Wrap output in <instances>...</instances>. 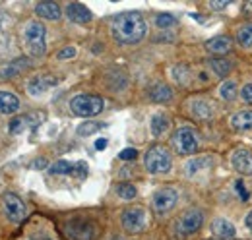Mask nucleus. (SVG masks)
<instances>
[{
    "mask_svg": "<svg viewBox=\"0 0 252 240\" xmlns=\"http://www.w3.org/2000/svg\"><path fill=\"white\" fill-rule=\"evenodd\" d=\"M111 33L119 43L132 45L144 39V35L148 33L146 20L142 18V14L138 12H125L113 18L111 22Z\"/></svg>",
    "mask_w": 252,
    "mask_h": 240,
    "instance_id": "obj_1",
    "label": "nucleus"
},
{
    "mask_svg": "<svg viewBox=\"0 0 252 240\" xmlns=\"http://www.w3.org/2000/svg\"><path fill=\"white\" fill-rule=\"evenodd\" d=\"M24 43L32 57H43L47 51V30L41 22H30L24 28Z\"/></svg>",
    "mask_w": 252,
    "mask_h": 240,
    "instance_id": "obj_2",
    "label": "nucleus"
},
{
    "mask_svg": "<svg viewBox=\"0 0 252 240\" xmlns=\"http://www.w3.org/2000/svg\"><path fill=\"white\" fill-rule=\"evenodd\" d=\"M105 103L101 97L97 95H88V93H82V95H76L72 101H70V111L78 117H95L103 111Z\"/></svg>",
    "mask_w": 252,
    "mask_h": 240,
    "instance_id": "obj_3",
    "label": "nucleus"
},
{
    "mask_svg": "<svg viewBox=\"0 0 252 240\" xmlns=\"http://www.w3.org/2000/svg\"><path fill=\"white\" fill-rule=\"evenodd\" d=\"M171 153L165 150L163 146H154L152 150H148L144 157V165L148 169V173L152 175H163L171 171Z\"/></svg>",
    "mask_w": 252,
    "mask_h": 240,
    "instance_id": "obj_4",
    "label": "nucleus"
},
{
    "mask_svg": "<svg viewBox=\"0 0 252 240\" xmlns=\"http://www.w3.org/2000/svg\"><path fill=\"white\" fill-rule=\"evenodd\" d=\"M171 142H173V148L177 150V153H181V155H190L198 150V136L190 128H179L173 134Z\"/></svg>",
    "mask_w": 252,
    "mask_h": 240,
    "instance_id": "obj_5",
    "label": "nucleus"
},
{
    "mask_svg": "<svg viewBox=\"0 0 252 240\" xmlns=\"http://www.w3.org/2000/svg\"><path fill=\"white\" fill-rule=\"evenodd\" d=\"M202 225H204V213L200 210H189L181 215L177 223V231L179 235L189 237V235H194L196 231H200Z\"/></svg>",
    "mask_w": 252,
    "mask_h": 240,
    "instance_id": "obj_6",
    "label": "nucleus"
},
{
    "mask_svg": "<svg viewBox=\"0 0 252 240\" xmlns=\"http://www.w3.org/2000/svg\"><path fill=\"white\" fill-rule=\"evenodd\" d=\"M177 202H179V192L175 188H161V190H158L154 194V200H152L154 210L158 211V213L171 211L177 206Z\"/></svg>",
    "mask_w": 252,
    "mask_h": 240,
    "instance_id": "obj_7",
    "label": "nucleus"
},
{
    "mask_svg": "<svg viewBox=\"0 0 252 240\" xmlns=\"http://www.w3.org/2000/svg\"><path fill=\"white\" fill-rule=\"evenodd\" d=\"M2 208H4L10 221H14V223L24 221V217H26V204L16 194H4L2 196Z\"/></svg>",
    "mask_w": 252,
    "mask_h": 240,
    "instance_id": "obj_8",
    "label": "nucleus"
},
{
    "mask_svg": "<svg viewBox=\"0 0 252 240\" xmlns=\"http://www.w3.org/2000/svg\"><path fill=\"white\" fill-rule=\"evenodd\" d=\"M123 227L128 233H140L146 227V211L142 208H130L123 213Z\"/></svg>",
    "mask_w": 252,
    "mask_h": 240,
    "instance_id": "obj_9",
    "label": "nucleus"
},
{
    "mask_svg": "<svg viewBox=\"0 0 252 240\" xmlns=\"http://www.w3.org/2000/svg\"><path fill=\"white\" fill-rule=\"evenodd\" d=\"M66 233L76 240H92L95 237V225L84 219H74L66 225Z\"/></svg>",
    "mask_w": 252,
    "mask_h": 240,
    "instance_id": "obj_10",
    "label": "nucleus"
},
{
    "mask_svg": "<svg viewBox=\"0 0 252 240\" xmlns=\"http://www.w3.org/2000/svg\"><path fill=\"white\" fill-rule=\"evenodd\" d=\"M231 163L237 173L252 177V153L249 150H237L231 157Z\"/></svg>",
    "mask_w": 252,
    "mask_h": 240,
    "instance_id": "obj_11",
    "label": "nucleus"
},
{
    "mask_svg": "<svg viewBox=\"0 0 252 240\" xmlns=\"http://www.w3.org/2000/svg\"><path fill=\"white\" fill-rule=\"evenodd\" d=\"M190 113L196 117V119H212L216 115V103L214 101H208V99H194L190 103Z\"/></svg>",
    "mask_w": 252,
    "mask_h": 240,
    "instance_id": "obj_12",
    "label": "nucleus"
},
{
    "mask_svg": "<svg viewBox=\"0 0 252 240\" xmlns=\"http://www.w3.org/2000/svg\"><path fill=\"white\" fill-rule=\"evenodd\" d=\"M66 16L74 24H88V22H92V12L84 4H80V2L68 4L66 6Z\"/></svg>",
    "mask_w": 252,
    "mask_h": 240,
    "instance_id": "obj_13",
    "label": "nucleus"
},
{
    "mask_svg": "<svg viewBox=\"0 0 252 240\" xmlns=\"http://www.w3.org/2000/svg\"><path fill=\"white\" fill-rule=\"evenodd\" d=\"M231 47H233V41H231V37H227V35L212 37V39L206 43V49H208L210 53H214V55H227V53L231 51Z\"/></svg>",
    "mask_w": 252,
    "mask_h": 240,
    "instance_id": "obj_14",
    "label": "nucleus"
},
{
    "mask_svg": "<svg viewBox=\"0 0 252 240\" xmlns=\"http://www.w3.org/2000/svg\"><path fill=\"white\" fill-rule=\"evenodd\" d=\"M20 109V99L10 91H0V115H12Z\"/></svg>",
    "mask_w": 252,
    "mask_h": 240,
    "instance_id": "obj_15",
    "label": "nucleus"
},
{
    "mask_svg": "<svg viewBox=\"0 0 252 240\" xmlns=\"http://www.w3.org/2000/svg\"><path fill=\"white\" fill-rule=\"evenodd\" d=\"M35 12L45 20H61V6L57 2H41L35 6Z\"/></svg>",
    "mask_w": 252,
    "mask_h": 240,
    "instance_id": "obj_16",
    "label": "nucleus"
},
{
    "mask_svg": "<svg viewBox=\"0 0 252 240\" xmlns=\"http://www.w3.org/2000/svg\"><path fill=\"white\" fill-rule=\"evenodd\" d=\"M212 231H214V235L216 237H220V239H235V227H233V223L231 221H227V219H216L214 221V225H212Z\"/></svg>",
    "mask_w": 252,
    "mask_h": 240,
    "instance_id": "obj_17",
    "label": "nucleus"
},
{
    "mask_svg": "<svg viewBox=\"0 0 252 240\" xmlns=\"http://www.w3.org/2000/svg\"><path fill=\"white\" fill-rule=\"evenodd\" d=\"M53 86H57L55 78H33L32 82L28 84V90H30L33 97H37V95H43L45 91L49 90V88H53Z\"/></svg>",
    "mask_w": 252,
    "mask_h": 240,
    "instance_id": "obj_18",
    "label": "nucleus"
},
{
    "mask_svg": "<svg viewBox=\"0 0 252 240\" xmlns=\"http://www.w3.org/2000/svg\"><path fill=\"white\" fill-rule=\"evenodd\" d=\"M212 165H214V161H212L210 157H196V159H192V161L187 163L185 171H187L189 177H192V175H198V173L206 171V169L212 167Z\"/></svg>",
    "mask_w": 252,
    "mask_h": 240,
    "instance_id": "obj_19",
    "label": "nucleus"
},
{
    "mask_svg": "<svg viewBox=\"0 0 252 240\" xmlns=\"http://www.w3.org/2000/svg\"><path fill=\"white\" fill-rule=\"evenodd\" d=\"M231 126H233L235 130H249V128H252V109L239 111L237 115H233Z\"/></svg>",
    "mask_w": 252,
    "mask_h": 240,
    "instance_id": "obj_20",
    "label": "nucleus"
},
{
    "mask_svg": "<svg viewBox=\"0 0 252 240\" xmlns=\"http://www.w3.org/2000/svg\"><path fill=\"white\" fill-rule=\"evenodd\" d=\"M150 97H152V101H156V103H167V101L173 99V90H171L167 84H158L156 88H152Z\"/></svg>",
    "mask_w": 252,
    "mask_h": 240,
    "instance_id": "obj_21",
    "label": "nucleus"
},
{
    "mask_svg": "<svg viewBox=\"0 0 252 240\" xmlns=\"http://www.w3.org/2000/svg\"><path fill=\"white\" fill-rule=\"evenodd\" d=\"M237 43L243 47V49H251L252 47V24H243L239 30H237Z\"/></svg>",
    "mask_w": 252,
    "mask_h": 240,
    "instance_id": "obj_22",
    "label": "nucleus"
},
{
    "mask_svg": "<svg viewBox=\"0 0 252 240\" xmlns=\"http://www.w3.org/2000/svg\"><path fill=\"white\" fill-rule=\"evenodd\" d=\"M208 64H210V68H212L220 78H225V76L233 70V62H231V60H225V59H212Z\"/></svg>",
    "mask_w": 252,
    "mask_h": 240,
    "instance_id": "obj_23",
    "label": "nucleus"
},
{
    "mask_svg": "<svg viewBox=\"0 0 252 240\" xmlns=\"http://www.w3.org/2000/svg\"><path fill=\"white\" fill-rule=\"evenodd\" d=\"M169 119L165 117V115H156L154 119H152V132H154V136H161L167 128H169Z\"/></svg>",
    "mask_w": 252,
    "mask_h": 240,
    "instance_id": "obj_24",
    "label": "nucleus"
},
{
    "mask_svg": "<svg viewBox=\"0 0 252 240\" xmlns=\"http://www.w3.org/2000/svg\"><path fill=\"white\" fill-rule=\"evenodd\" d=\"M74 169H76V165H72V163H68V161H57V163L51 165L49 171H51L53 175H72Z\"/></svg>",
    "mask_w": 252,
    "mask_h": 240,
    "instance_id": "obj_25",
    "label": "nucleus"
},
{
    "mask_svg": "<svg viewBox=\"0 0 252 240\" xmlns=\"http://www.w3.org/2000/svg\"><path fill=\"white\" fill-rule=\"evenodd\" d=\"M220 95L221 99H225V101H233L235 97H237V86H235V82H223L220 88Z\"/></svg>",
    "mask_w": 252,
    "mask_h": 240,
    "instance_id": "obj_26",
    "label": "nucleus"
},
{
    "mask_svg": "<svg viewBox=\"0 0 252 240\" xmlns=\"http://www.w3.org/2000/svg\"><path fill=\"white\" fill-rule=\"evenodd\" d=\"M173 76H175V80H177L179 84L187 86L190 80V68L189 66H185V64H179V66L173 68Z\"/></svg>",
    "mask_w": 252,
    "mask_h": 240,
    "instance_id": "obj_27",
    "label": "nucleus"
},
{
    "mask_svg": "<svg viewBox=\"0 0 252 240\" xmlns=\"http://www.w3.org/2000/svg\"><path fill=\"white\" fill-rule=\"evenodd\" d=\"M117 194H119L123 200H134L136 194H138V190H136L134 184H119V186H117Z\"/></svg>",
    "mask_w": 252,
    "mask_h": 240,
    "instance_id": "obj_28",
    "label": "nucleus"
},
{
    "mask_svg": "<svg viewBox=\"0 0 252 240\" xmlns=\"http://www.w3.org/2000/svg\"><path fill=\"white\" fill-rule=\"evenodd\" d=\"M24 68H28V60L26 59L12 62V64H10L6 70H2L0 74H2V76H12V74H18V72H20V70H24Z\"/></svg>",
    "mask_w": 252,
    "mask_h": 240,
    "instance_id": "obj_29",
    "label": "nucleus"
},
{
    "mask_svg": "<svg viewBox=\"0 0 252 240\" xmlns=\"http://www.w3.org/2000/svg\"><path fill=\"white\" fill-rule=\"evenodd\" d=\"M101 126L103 124H99V122H84L82 126H78V136H92Z\"/></svg>",
    "mask_w": 252,
    "mask_h": 240,
    "instance_id": "obj_30",
    "label": "nucleus"
},
{
    "mask_svg": "<svg viewBox=\"0 0 252 240\" xmlns=\"http://www.w3.org/2000/svg\"><path fill=\"white\" fill-rule=\"evenodd\" d=\"M175 24H177V18L173 14H158V18H156V26L158 28H171Z\"/></svg>",
    "mask_w": 252,
    "mask_h": 240,
    "instance_id": "obj_31",
    "label": "nucleus"
},
{
    "mask_svg": "<svg viewBox=\"0 0 252 240\" xmlns=\"http://www.w3.org/2000/svg\"><path fill=\"white\" fill-rule=\"evenodd\" d=\"M24 124H26V119H20V117H18V119L10 120L8 126H10V132H12V134H20V132L24 130Z\"/></svg>",
    "mask_w": 252,
    "mask_h": 240,
    "instance_id": "obj_32",
    "label": "nucleus"
},
{
    "mask_svg": "<svg viewBox=\"0 0 252 240\" xmlns=\"http://www.w3.org/2000/svg\"><path fill=\"white\" fill-rule=\"evenodd\" d=\"M119 157H121L123 161H134V159L138 157V151L134 150V148H126V150H123L119 153Z\"/></svg>",
    "mask_w": 252,
    "mask_h": 240,
    "instance_id": "obj_33",
    "label": "nucleus"
},
{
    "mask_svg": "<svg viewBox=\"0 0 252 240\" xmlns=\"http://www.w3.org/2000/svg\"><path fill=\"white\" fill-rule=\"evenodd\" d=\"M76 57V49L74 47H64L63 51L59 53V59L64 60V59H74Z\"/></svg>",
    "mask_w": 252,
    "mask_h": 240,
    "instance_id": "obj_34",
    "label": "nucleus"
},
{
    "mask_svg": "<svg viewBox=\"0 0 252 240\" xmlns=\"http://www.w3.org/2000/svg\"><path fill=\"white\" fill-rule=\"evenodd\" d=\"M241 97H243V101H247V103H251L252 105V84H247V86L243 88Z\"/></svg>",
    "mask_w": 252,
    "mask_h": 240,
    "instance_id": "obj_35",
    "label": "nucleus"
},
{
    "mask_svg": "<svg viewBox=\"0 0 252 240\" xmlns=\"http://www.w3.org/2000/svg\"><path fill=\"white\" fill-rule=\"evenodd\" d=\"M235 188H237V194L243 198V200H249V192H247V188H245V184H243V180H237V184H235Z\"/></svg>",
    "mask_w": 252,
    "mask_h": 240,
    "instance_id": "obj_36",
    "label": "nucleus"
},
{
    "mask_svg": "<svg viewBox=\"0 0 252 240\" xmlns=\"http://www.w3.org/2000/svg\"><path fill=\"white\" fill-rule=\"evenodd\" d=\"M229 6V0H212L210 2V8L212 10H223V8H227Z\"/></svg>",
    "mask_w": 252,
    "mask_h": 240,
    "instance_id": "obj_37",
    "label": "nucleus"
},
{
    "mask_svg": "<svg viewBox=\"0 0 252 240\" xmlns=\"http://www.w3.org/2000/svg\"><path fill=\"white\" fill-rule=\"evenodd\" d=\"M74 171H78V173H76V175H78V177H80V179H84V177H86V173H88V167H86V163H78V165H76V169H74Z\"/></svg>",
    "mask_w": 252,
    "mask_h": 240,
    "instance_id": "obj_38",
    "label": "nucleus"
},
{
    "mask_svg": "<svg viewBox=\"0 0 252 240\" xmlns=\"http://www.w3.org/2000/svg\"><path fill=\"white\" fill-rule=\"evenodd\" d=\"M105 148H107V140H105V138H99V140L95 142V150H97V151H103Z\"/></svg>",
    "mask_w": 252,
    "mask_h": 240,
    "instance_id": "obj_39",
    "label": "nucleus"
},
{
    "mask_svg": "<svg viewBox=\"0 0 252 240\" xmlns=\"http://www.w3.org/2000/svg\"><path fill=\"white\" fill-rule=\"evenodd\" d=\"M43 167H47V161H45V159L35 161V169H43Z\"/></svg>",
    "mask_w": 252,
    "mask_h": 240,
    "instance_id": "obj_40",
    "label": "nucleus"
},
{
    "mask_svg": "<svg viewBox=\"0 0 252 240\" xmlns=\"http://www.w3.org/2000/svg\"><path fill=\"white\" fill-rule=\"evenodd\" d=\"M247 227H249V229L252 231V211L249 213V215H247Z\"/></svg>",
    "mask_w": 252,
    "mask_h": 240,
    "instance_id": "obj_41",
    "label": "nucleus"
},
{
    "mask_svg": "<svg viewBox=\"0 0 252 240\" xmlns=\"http://www.w3.org/2000/svg\"><path fill=\"white\" fill-rule=\"evenodd\" d=\"M32 240H51V239H47V237H37V239H32Z\"/></svg>",
    "mask_w": 252,
    "mask_h": 240,
    "instance_id": "obj_42",
    "label": "nucleus"
},
{
    "mask_svg": "<svg viewBox=\"0 0 252 240\" xmlns=\"http://www.w3.org/2000/svg\"><path fill=\"white\" fill-rule=\"evenodd\" d=\"M2 22H4V16L0 14V28H2Z\"/></svg>",
    "mask_w": 252,
    "mask_h": 240,
    "instance_id": "obj_43",
    "label": "nucleus"
},
{
    "mask_svg": "<svg viewBox=\"0 0 252 240\" xmlns=\"http://www.w3.org/2000/svg\"><path fill=\"white\" fill-rule=\"evenodd\" d=\"M115 240H121V239H115Z\"/></svg>",
    "mask_w": 252,
    "mask_h": 240,
    "instance_id": "obj_44",
    "label": "nucleus"
}]
</instances>
